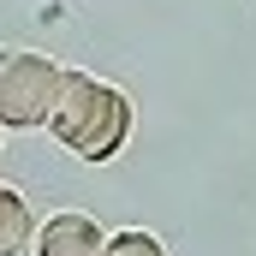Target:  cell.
I'll return each instance as SVG.
<instances>
[{
  "instance_id": "obj_5",
  "label": "cell",
  "mask_w": 256,
  "mask_h": 256,
  "mask_svg": "<svg viewBox=\"0 0 256 256\" xmlns=\"http://www.w3.org/2000/svg\"><path fill=\"white\" fill-rule=\"evenodd\" d=\"M102 256H167V250H161V238H155V232L126 226V232H114V238H108V250H102Z\"/></svg>"
},
{
  "instance_id": "obj_4",
  "label": "cell",
  "mask_w": 256,
  "mask_h": 256,
  "mask_svg": "<svg viewBox=\"0 0 256 256\" xmlns=\"http://www.w3.org/2000/svg\"><path fill=\"white\" fill-rule=\"evenodd\" d=\"M36 238V220H30V202L18 185H0V256H18Z\"/></svg>"
},
{
  "instance_id": "obj_2",
  "label": "cell",
  "mask_w": 256,
  "mask_h": 256,
  "mask_svg": "<svg viewBox=\"0 0 256 256\" xmlns=\"http://www.w3.org/2000/svg\"><path fill=\"white\" fill-rule=\"evenodd\" d=\"M60 72L66 66H54L48 54H36V48H0V126L6 131L48 126Z\"/></svg>"
},
{
  "instance_id": "obj_1",
  "label": "cell",
  "mask_w": 256,
  "mask_h": 256,
  "mask_svg": "<svg viewBox=\"0 0 256 256\" xmlns=\"http://www.w3.org/2000/svg\"><path fill=\"white\" fill-rule=\"evenodd\" d=\"M48 131L78 161H114L120 143L131 137V102H126V90L102 84L96 72L66 66L60 90H54V108H48Z\"/></svg>"
},
{
  "instance_id": "obj_3",
  "label": "cell",
  "mask_w": 256,
  "mask_h": 256,
  "mask_svg": "<svg viewBox=\"0 0 256 256\" xmlns=\"http://www.w3.org/2000/svg\"><path fill=\"white\" fill-rule=\"evenodd\" d=\"M36 256H102L108 250V238H102V226L90 220V214H78V208H66V214H48L42 226H36Z\"/></svg>"
}]
</instances>
